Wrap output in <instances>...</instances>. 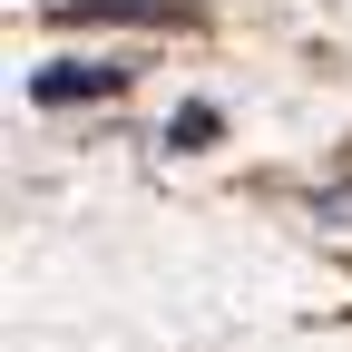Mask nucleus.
I'll return each instance as SVG.
<instances>
[{"label":"nucleus","instance_id":"obj_1","mask_svg":"<svg viewBox=\"0 0 352 352\" xmlns=\"http://www.w3.org/2000/svg\"><path fill=\"white\" fill-rule=\"evenodd\" d=\"M138 78L127 59H59V69H30V98L39 108H88V98H118Z\"/></svg>","mask_w":352,"mask_h":352},{"label":"nucleus","instance_id":"obj_2","mask_svg":"<svg viewBox=\"0 0 352 352\" xmlns=\"http://www.w3.org/2000/svg\"><path fill=\"white\" fill-rule=\"evenodd\" d=\"M98 20H147V30H186L196 0H59V30H98Z\"/></svg>","mask_w":352,"mask_h":352},{"label":"nucleus","instance_id":"obj_3","mask_svg":"<svg viewBox=\"0 0 352 352\" xmlns=\"http://www.w3.org/2000/svg\"><path fill=\"white\" fill-rule=\"evenodd\" d=\"M215 127H226L215 108H176V118H166V147H176V157H196V147L215 138Z\"/></svg>","mask_w":352,"mask_h":352}]
</instances>
